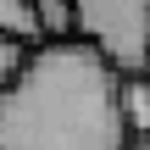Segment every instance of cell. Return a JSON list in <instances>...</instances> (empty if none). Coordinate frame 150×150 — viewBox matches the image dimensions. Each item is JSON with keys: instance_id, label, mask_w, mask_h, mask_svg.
Segmentation results:
<instances>
[{"instance_id": "cell-1", "label": "cell", "mask_w": 150, "mask_h": 150, "mask_svg": "<svg viewBox=\"0 0 150 150\" xmlns=\"http://www.w3.org/2000/svg\"><path fill=\"white\" fill-rule=\"evenodd\" d=\"M122 72L83 39H45L0 89V150H128Z\"/></svg>"}, {"instance_id": "cell-7", "label": "cell", "mask_w": 150, "mask_h": 150, "mask_svg": "<svg viewBox=\"0 0 150 150\" xmlns=\"http://www.w3.org/2000/svg\"><path fill=\"white\" fill-rule=\"evenodd\" d=\"M128 150H150V134H134V139H128Z\"/></svg>"}, {"instance_id": "cell-4", "label": "cell", "mask_w": 150, "mask_h": 150, "mask_svg": "<svg viewBox=\"0 0 150 150\" xmlns=\"http://www.w3.org/2000/svg\"><path fill=\"white\" fill-rule=\"evenodd\" d=\"M122 117L134 134H150V72H122Z\"/></svg>"}, {"instance_id": "cell-2", "label": "cell", "mask_w": 150, "mask_h": 150, "mask_svg": "<svg viewBox=\"0 0 150 150\" xmlns=\"http://www.w3.org/2000/svg\"><path fill=\"white\" fill-rule=\"evenodd\" d=\"M78 33L117 67V72H150V0H72Z\"/></svg>"}, {"instance_id": "cell-6", "label": "cell", "mask_w": 150, "mask_h": 150, "mask_svg": "<svg viewBox=\"0 0 150 150\" xmlns=\"http://www.w3.org/2000/svg\"><path fill=\"white\" fill-rule=\"evenodd\" d=\"M28 50H33V45H22L17 33H0V89H6V83H11V78L22 72V61H28Z\"/></svg>"}, {"instance_id": "cell-5", "label": "cell", "mask_w": 150, "mask_h": 150, "mask_svg": "<svg viewBox=\"0 0 150 150\" xmlns=\"http://www.w3.org/2000/svg\"><path fill=\"white\" fill-rule=\"evenodd\" d=\"M39 22H45V39H67V33H78V6L72 0H39Z\"/></svg>"}, {"instance_id": "cell-3", "label": "cell", "mask_w": 150, "mask_h": 150, "mask_svg": "<svg viewBox=\"0 0 150 150\" xmlns=\"http://www.w3.org/2000/svg\"><path fill=\"white\" fill-rule=\"evenodd\" d=\"M0 33H17L22 45H45L39 0H0Z\"/></svg>"}]
</instances>
